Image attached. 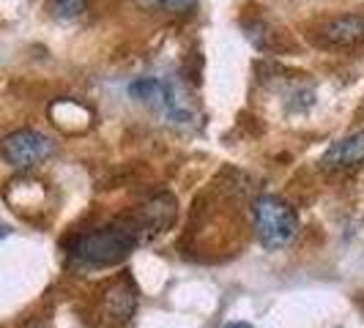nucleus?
I'll return each instance as SVG.
<instances>
[{
  "mask_svg": "<svg viewBox=\"0 0 364 328\" xmlns=\"http://www.w3.org/2000/svg\"><path fill=\"white\" fill-rule=\"evenodd\" d=\"M143 241L146 236H143V227L137 224V219H115L107 227L82 233L77 238L72 246V257L91 268H107V266L127 260Z\"/></svg>",
  "mask_w": 364,
  "mask_h": 328,
  "instance_id": "1",
  "label": "nucleus"
},
{
  "mask_svg": "<svg viewBox=\"0 0 364 328\" xmlns=\"http://www.w3.org/2000/svg\"><path fill=\"white\" fill-rule=\"evenodd\" d=\"M252 219H255L257 241L266 249H285L299 233V217L293 205L277 197V195H260L252 202Z\"/></svg>",
  "mask_w": 364,
  "mask_h": 328,
  "instance_id": "2",
  "label": "nucleus"
},
{
  "mask_svg": "<svg viewBox=\"0 0 364 328\" xmlns=\"http://www.w3.org/2000/svg\"><path fill=\"white\" fill-rule=\"evenodd\" d=\"M0 153L11 167L31 170V167L41 164L53 153V140L44 137L36 129H17L0 143Z\"/></svg>",
  "mask_w": 364,
  "mask_h": 328,
  "instance_id": "3",
  "label": "nucleus"
},
{
  "mask_svg": "<svg viewBox=\"0 0 364 328\" xmlns=\"http://www.w3.org/2000/svg\"><path fill=\"white\" fill-rule=\"evenodd\" d=\"M129 93L140 102H146L151 107H159L170 121H189V107L176 96L173 85H167L164 80L156 77H143L137 82H132Z\"/></svg>",
  "mask_w": 364,
  "mask_h": 328,
  "instance_id": "4",
  "label": "nucleus"
},
{
  "mask_svg": "<svg viewBox=\"0 0 364 328\" xmlns=\"http://www.w3.org/2000/svg\"><path fill=\"white\" fill-rule=\"evenodd\" d=\"M176 214H178L176 197H173L170 192H159V195H154L151 200H146V205L134 214V219H137V224L143 227V236H146V241H148V238L164 233L167 227H173Z\"/></svg>",
  "mask_w": 364,
  "mask_h": 328,
  "instance_id": "5",
  "label": "nucleus"
},
{
  "mask_svg": "<svg viewBox=\"0 0 364 328\" xmlns=\"http://www.w3.org/2000/svg\"><path fill=\"white\" fill-rule=\"evenodd\" d=\"M321 164L326 170H353V167L364 164V129L331 143Z\"/></svg>",
  "mask_w": 364,
  "mask_h": 328,
  "instance_id": "6",
  "label": "nucleus"
},
{
  "mask_svg": "<svg viewBox=\"0 0 364 328\" xmlns=\"http://www.w3.org/2000/svg\"><path fill=\"white\" fill-rule=\"evenodd\" d=\"M321 38L331 47H350L364 38V17L362 14H343L321 25Z\"/></svg>",
  "mask_w": 364,
  "mask_h": 328,
  "instance_id": "7",
  "label": "nucleus"
},
{
  "mask_svg": "<svg viewBox=\"0 0 364 328\" xmlns=\"http://www.w3.org/2000/svg\"><path fill=\"white\" fill-rule=\"evenodd\" d=\"M102 310L107 315L112 323H127L129 317L137 310V290L129 285V282H115L107 293H105V304Z\"/></svg>",
  "mask_w": 364,
  "mask_h": 328,
  "instance_id": "8",
  "label": "nucleus"
},
{
  "mask_svg": "<svg viewBox=\"0 0 364 328\" xmlns=\"http://www.w3.org/2000/svg\"><path fill=\"white\" fill-rule=\"evenodd\" d=\"M88 9V0H47V11L60 22H72Z\"/></svg>",
  "mask_w": 364,
  "mask_h": 328,
  "instance_id": "9",
  "label": "nucleus"
},
{
  "mask_svg": "<svg viewBox=\"0 0 364 328\" xmlns=\"http://www.w3.org/2000/svg\"><path fill=\"white\" fill-rule=\"evenodd\" d=\"M146 3L159 11H170V14H189L198 6V0H146Z\"/></svg>",
  "mask_w": 364,
  "mask_h": 328,
  "instance_id": "10",
  "label": "nucleus"
},
{
  "mask_svg": "<svg viewBox=\"0 0 364 328\" xmlns=\"http://www.w3.org/2000/svg\"><path fill=\"white\" fill-rule=\"evenodd\" d=\"M225 328H252L250 323H230V326H225Z\"/></svg>",
  "mask_w": 364,
  "mask_h": 328,
  "instance_id": "11",
  "label": "nucleus"
}]
</instances>
